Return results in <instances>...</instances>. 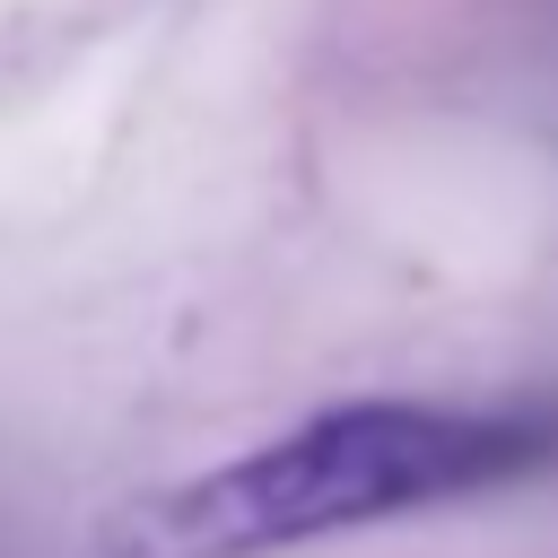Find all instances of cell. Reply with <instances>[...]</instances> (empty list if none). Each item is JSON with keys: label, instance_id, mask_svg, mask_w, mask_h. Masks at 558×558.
Wrapping results in <instances>:
<instances>
[{"label": "cell", "instance_id": "6da1fadb", "mask_svg": "<svg viewBox=\"0 0 558 558\" xmlns=\"http://www.w3.org/2000/svg\"><path fill=\"white\" fill-rule=\"evenodd\" d=\"M558 462V410H445V401H340L262 453L131 497L105 558H262L410 506L514 488Z\"/></svg>", "mask_w": 558, "mask_h": 558}]
</instances>
